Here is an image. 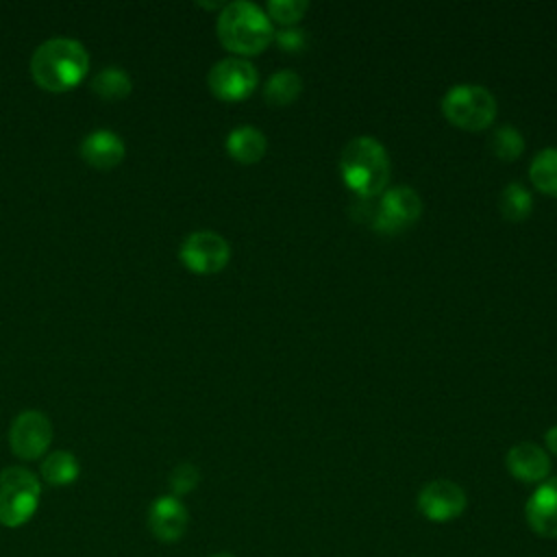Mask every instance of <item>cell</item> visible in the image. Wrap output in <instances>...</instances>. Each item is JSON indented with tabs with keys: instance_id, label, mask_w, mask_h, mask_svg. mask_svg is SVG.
<instances>
[{
	"instance_id": "obj_1",
	"label": "cell",
	"mask_w": 557,
	"mask_h": 557,
	"mask_svg": "<svg viewBox=\"0 0 557 557\" xmlns=\"http://www.w3.org/2000/svg\"><path fill=\"white\" fill-rule=\"evenodd\" d=\"M89 70V54L85 46L70 37H54L44 41L30 57V76L46 91L74 89Z\"/></svg>"
},
{
	"instance_id": "obj_2",
	"label": "cell",
	"mask_w": 557,
	"mask_h": 557,
	"mask_svg": "<svg viewBox=\"0 0 557 557\" xmlns=\"http://www.w3.org/2000/svg\"><path fill=\"white\" fill-rule=\"evenodd\" d=\"M215 30L220 44L242 59L263 52L274 39V28L268 13L255 2L246 0L224 4L218 15Z\"/></svg>"
},
{
	"instance_id": "obj_3",
	"label": "cell",
	"mask_w": 557,
	"mask_h": 557,
	"mask_svg": "<svg viewBox=\"0 0 557 557\" xmlns=\"http://www.w3.org/2000/svg\"><path fill=\"white\" fill-rule=\"evenodd\" d=\"M339 174L359 198L385 191L389 183V157L383 144L370 135L352 137L339 154Z\"/></svg>"
},
{
	"instance_id": "obj_4",
	"label": "cell",
	"mask_w": 557,
	"mask_h": 557,
	"mask_svg": "<svg viewBox=\"0 0 557 557\" xmlns=\"http://www.w3.org/2000/svg\"><path fill=\"white\" fill-rule=\"evenodd\" d=\"M496 98L494 94L474 83L453 85L442 96V113L444 117L463 131H483L496 117Z\"/></svg>"
},
{
	"instance_id": "obj_5",
	"label": "cell",
	"mask_w": 557,
	"mask_h": 557,
	"mask_svg": "<svg viewBox=\"0 0 557 557\" xmlns=\"http://www.w3.org/2000/svg\"><path fill=\"white\" fill-rule=\"evenodd\" d=\"M41 485L37 476L20 466L0 472V524L15 529L26 524L39 507Z\"/></svg>"
},
{
	"instance_id": "obj_6",
	"label": "cell",
	"mask_w": 557,
	"mask_h": 557,
	"mask_svg": "<svg viewBox=\"0 0 557 557\" xmlns=\"http://www.w3.org/2000/svg\"><path fill=\"white\" fill-rule=\"evenodd\" d=\"M422 213V198L413 187L396 185L381 194L376 211H372V228L396 235L409 228Z\"/></svg>"
},
{
	"instance_id": "obj_7",
	"label": "cell",
	"mask_w": 557,
	"mask_h": 557,
	"mask_svg": "<svg viewBox=\"0 0 557 557\" xmlns=\"http://www.w3.org/2000/svg\"><path fill=\"white\" fill-rule=\"evenodd\" d=\"M257 83V67L242 57L220 59L207 74L209 91L224 102H237L248 98L255 91Z\"/></svg>"
},
{
	"instance_id": "obj_8",
	"label": "cell",
	"mask_w": 557,
	"mask_h": 557,
	"mask_svg": "<svg viewBox=\"0 0 557 557\" xmlns=\"http://www.w3.org/2000/svg\"><path fill=\"white\" fill-rule=\"evenodd\" d=\"M178 257L183 265L196 274H215L226 268L231 246L213 231H196L183 239Z\"/></svg>"
},
{
	"instance_id": "obj_9",
	"label": "cell",
	"mask_w": 557,
	"mask_h": 557,
	"mask_svg": "<svg viewBox=\"0 0 557 557\" xmlns=\"http://www.w3.org/2000/svg\"><path fill=\"white\" fill-rule=\"evenodd\" d=\"M52 442V424L46 413L28 409L15 416L9 429V444L15 457L20 459H37L41 457Z\"/></svg>"
},
{
	"instance_id": "obj_10",
	"label": "cell",
	"mask_w": 557,
	"mask_h": 557,
	"mask_svg": "<svg viewBox=\"0 0 557 557\" xmlns=\"http://www.w3.org/2000/svg\"><path fill=\"white\" fill-rule=\"evenodd\" d=\"M466 492L461 485L448 479H435L426 483L418 494V509L426 520L448 522L463 513L466 509Z\"/></svg>"
},
{
	"instance_id": "obj_11",
	"label": "cell",
	"mask_w": 557,
	"mask_h": 557,
	"mask_svg": "<svg viewBox=\"0 0 557 557\" xmlns=\"http://www.w3.org/2000/svg\"><path fill=\"white\" fill-rule=\"evenodd\" d=\"M187 522H189V516H187L185 505L172 494L159 496L157 500H152V505L148 509L150 533L161 542L181 540L187 529Z\"/></svg>"
},
{
	"instance_id": "obj_12",
	"label": "cell",
	"mask_w": 557,
	"mask_h": 557,
	"mask_svg": "<svg viewBox=\"0 0 557 557\" xmlns=\"http://www.w3.org/2000/svg\"><path fill=\"white\" fill-rule=\"evenodd\" d=\"M529 527L542 537H557V476L544 481L524 507Z\"/></svg>"
},
{
	"instance_id": "obj_13",
	"label": "cell",
	"mask_w": 557,
	"mask_h": 557,
	"mask_svg": "<svg viewBox=\"0 0 557 557\" xmlns=\"http://www.w3.org/2000/svg\"><path fill=\"white\" fill-rule=\"evenodd\" d=\"M505 463H507L509 474L524 483L544 481L550 472V459H548L546 450L533 442H520V444L511 446Z\"/></svg>"
},
{
	"instance_id": "obj_14",
	"label": "cell",
	"mask_w": 557,
	"mask_h": 557,
	"mask_svg": "<svg viewBox=\"0 0 557 557\" xmlns=\"http://www.w3.org/2000/svg\"><path fill=\"white\" fill-rule=\"evenodd\" d=\"M81 157L96 170H111L124 159V141L113 131H94L81 141Z\"/></svg>"
},
{
	"instance_id": "obj_15",
	"label": "cell",
	"mask_w": 557,
	"mask_h": 557,
	"mask_svg": "<svg viewBox=\"0 0 557 557\" xmlns=\"http://www.w3.org/2000/svg\"><path fill=\"white\" fill-rule=\"evenodd\" d=\"M268 150L265 135L255 126H237L226 137V152L237 163H257Z\"/></svg>"
},
{
	"instance_id": "obj_16",
	"label": "cell",
	"mask_w": 557,
	"mask_h": 557,
	"mask_svg": "<svg viewBox=\"0 0 557 557\" xmlns=\"http://www.w3.org/2000/svg\"><path fill=\"white\" fill-rule=\"evenodd\" d=\"M302 91V78L294 70H276L263 85V100L272 107L292 104Z\"/></svg>"
},
{
	"instance_id": "obj_17",
	"label": "cell",
	"mask_w": 557,
	"mask_h": 557,
	"mask_svg": "<svg viewBox=\"0 0 557 557\" xmlns=\"http://www.w3.org/2000/svg\"><path fill=\"white\" fill-rule=\"evenodd\" d=\"M529 178L537 191L557 198V148H544L533 157Z\"/></svg>"
},
{
	"instance_id": "obj_18",
	"label": "cell",
	"mask_w": 557,
	"mask_h": 557,
	"mask_svg": "<svg viewBox=\"0 0 557 557\" xmlns=\"http://www.w3.org/2000/svg\"><path fill=\"white\" fill-rule=\"evenodd\" d=\"M89 85H91V91L96 96H100L102 100H109V102L124 100L131 94V89H133L131 76L122 67H104V70H100L91 78Z\"/></svg>"
},
{
	"instance_id": "obj_19",
	"label": "cell",
	"mask_w": 557,
	"mask_h": 557,
	"mask_svg": "<svg viewBox=\"0 0 557 557\" xmlns=\"http://www.w3.org/2000/svg\"><path fill=\"white\" fill-rule=\"evenodd\" d=\"M81 466L67 450H54L41 461V476L50 485H70L78 479Z\"/></svg>"
},
{
	"instance_id": "obj_20",
	"label": "cell",
	"mask_w": 557,
	"mask_h": 557,
	"mask_svg": "<svg viewBox=\"0 0 557 557\" xmlns=\"http://www.w3.org/2000/svg\"><path fill=\"white\" fill-rule=\"evenodd\" d=\"M498 207L509 222H520L533 211V196L522 183H509L500 191Z\"/></svg>"
},
{
	"instance_id": "obj_21",
	"label": "cell",
	"mask_w": 557,
	"mask_h": 557,
	"mask_svg": "<svg viewBox=\"0 0 557 557\" xmlns=\"http://www.w3.org/2000/svg\"><path fill=\"white\" fill-rule=\"evenodd\" d=\"M490 146L500 161H516L524 152V137L518 128L505 124L492 133Z\"/></svg>"
},
{
	"instance_id": "obj_22",
	"label": "cell",
	"mask_w": 557,
	"mask_h": 557,
	"mask_svg": "<svg viewBox=\"0 0 557 557\" xmlns=\"http://www.w3.org/2000/svg\"><path fill=\"white\" fill-rule=\"evenodd\" d=\"M307 9L309 4L305 0H270L265 7L268 17H272L283 26H294L296 22H300Z\"/></svg>"
},
{
	"instance_id": "obj_23",
	"label": "cell",
	"mask_w": 557,
	"mask_h": 557,
	"mask_svg": "<svg viewBox=\"0 0 557 557\" xmlns=\"http://www.w3.org/2000/svg\"><path fill=\"white\" fill-rule=\"evenodd\" d=\"M200 481V472L194 463H178L172 472H170V490L174 492L172 496H183L187 492H191Z\"/></svg>"
},
{
	"instance_id": "obj_24",
	"label": "cell",
	"mask_w": 557,
	"mask_h": 557,
	"mask_svg": "<svg viewBox=\"0 0 557 557\" xmlns=\"http://www.w3.org/2000/svg\"><path fill=\"white\" fill-rule=\"evenodd\" d=\"M274 39L285 52H302L309 46V33L298 26H283L274 33Z\"/></svg>"
},
{
	"instance_id": "obj_25",
	"label": "cell",
	"mask_w": 557,
	"mask_h": 557,
	"mask_svg": "<svg viewBox=\"0 0 557 557\" xmlns=\"http://www.w3.org/2000/svg\"><path fill=\"white\" fill-rule=\"evenodd\" d=\"M544 440H546V446L553 455H557V426H550L546 433H544Z\"/></svg>"
},
{
	"instance_id": "obj_26",
	"label": "cell",
	"mask_w": 557,
	"mask_h": 557,
	"mask_svg": "<svg viewBox=\"0 0 557 557\" xmlns=\"http://www.w3.org/2000/svg\"><path fill=\"white\" fill-rule=\"evenodd\" d=\"M213 557H235V555H228V553H220V555H213Z\"/></svg>"
}]
</instances>
